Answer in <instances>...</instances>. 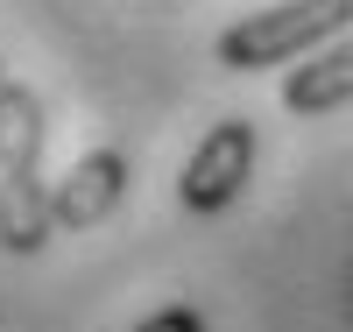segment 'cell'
<instances>
[{
  "instance_id": "1",
  "label": "cell",
  "mask_w": 353,
  "mask_h": 332,
  "mask_svg": "<svg viewBox=\"0 0 353 332\" xmlns=\"http://www.w3.org/2000/svg\"><path fill=\"white\" fill-rule=\"evenodd\" d=\"M43 141H50L43 99L8 78L0 85V248L8 255H43L57 233L50 184H43Z\"/></svg>"
},
{
  "instance_id": "2",
  "label": "cell",
  "mask_w": 353,
  "mask_h": 332,
  "mask_svg": "<svg viewBox=\"0 0 353 332\" xmlns=\"http://www.w3.org/2000/svg\"><path fill=\"white\" fill-rule=\"evenodd\" d=\"M353 28V0H276L261 14H241L233 28H219V71H276L290 57L325 50L332 36Z\"/></svg>"
},
{
  "instance_id": "3",
  "label": "cell",
  "mask_w": 353,
  "mask_h": 332,
  "mask_svg": "<svg viewBox=\"0 0 353 332\" xmlns=\"http://www.w3.org/2000/svg\"><path fill=\"white\" fill-rule=\"evenodd\" d=\"M248 170H254V120L233 113V120H219V128H205V141L191 148L184 177H176V191H184L191 213H226V205L241 198Z\"/></svg>"
},
{
  "instance_id": "4",
  "label": "cell",
  "mask_w": 353,
  "mask_h": 332,
  "mask_svg": "<svg viewBox=\"0 0 353 332\" xmlns=\"http://www.w3.org/2000/svg\"><path fill=\"white\" fill-rule=\"evenodd\" d=\"M128 191V156L121 148H92V156H78L64 184H50V213H57V233H85L99 226L113 205Z\"/></svg>"
},
{
  "instance_id": "5",
  "label": "cell",
  "mask_w": 353,
  "mask_h": 332,
  "mask_svg": "<svg viewBox=\"0 0 353 332\" xmlns=\"http://www.w3.org/2000/svg\"><path fill=\"white\" fill-rule=\"evenodd\" d=\"M283 106L290 113H332V106H353V28L339 43L311 50L304 71L283 78Z\"/></svg>"
},
{
  "instance_id": "6",
  "label": "cell",
  "mask_w": 353,
  "mask_h": 332,
  "mask_svg": "<svg viewBox=\"0 0 353 332\" xmlns=\"http://www.w3.org/2000/svg\"><path fill=\"white\" fill-rule=\"evenodd\" d=\"M134 332H205V311L198 304H163L156 318H141Z\"/></svg>"
},
{
  "instance_id": "7",
  "label": "cell",
  "mask_w": 353,
  "mask_h": 332,
  "mask_svg": "<svg viewBox=\"0 0 353 332\" xmlns=\"http://www.w3.org/2000/svg\"><path fill=\"white\" fill-rule=\"evenodd\" d=\"M0 85H8V64H0Z\"/></svg>"
}]
</instances>
